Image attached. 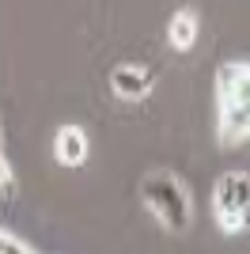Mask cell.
Masks as SVG:
<instances>
[{
    "label": "cell",
    "mask_w": 250,
    "mask_h": 254,
    "mask_svg": "<svg viewBox=\"0 0 250 254\" xmlns=\"http://www.w3.org/2000/svg\"><path fill=\"white\" fill-rule=\"evenodd\" d=\"M140 197H144V205L152 209V216L163 224L167 232H186L189 220H193L189 193L175 175H163V171L148 175V179L140 182Z\"/></svg>",
    "instance_id": "obj_2"
},
{
    "label": "cell",
    "mask_w": 250,
    "mask_h": 254,
    "mask_svg": "<svg viewBox=\"0 0 250 254\" xmlns=\"http://www.w3.org/2000/svg\"><path fill=\"white\" fill-rule=\"evenodd\" d=\"M110 87H114L122 99H144L152 91V76L140 68V64H122L110 76Z\"/></svg>",
    "instance_id": "obj_5"
},
{
    "label": "cell",
    "mask_w": 250,
    "mask_h": 254,
    "mask_svg": "<svg viewBox=\"0 0 250 254\" xmlns=\"http://www.w3.org/2000/svg\"><path fill=\"white\" fill-rule=\"evenodd\" d=\"M212 209H216V220L224 232L239 235L247 232V212H250V179L243 171H231L216 182L212 190Z\"/></svg>",
    "instance_id": "obj_3"
},
{
    "label": "cell",
    "mask_w": 250,
    "mask_h": 254,
    "mask_svg": "<svg viewBox=\"0 0 250 254\" xmlns=\"http://www.w3.org/2000/svg\"><path fill=\"white\" fill-rule=\"evenodd\" d=\"M11 182V167H8V159L0 156V186H8Z\"/></svg>",
    "instance_id": "obj_8"
},
{
    "label": "cell",
    "mask_w": 250,
    "mask_h": 254,
    "mask_svg": "<svg viewBox=\"0 0 250 254\" xmlns=\"http://www.w3.org/2000/svg\"><path fill=\"white\" fill-rule=\"evenodd\" d=\"M197 27H201L197 15H193L189 8H182L175 19H171V27H167V38H171L175 50H189V46L197 42Z\"/></svg>",
    "instance_id": "obj_6"
},
{
    "label": "cell",
    "mask_w": 250,
    "mask_h": 254,
    "mask_svg": "<svg viewBox=\"0 0 250 254\" xmlns=\"http://www.w3.org/2000/svg\"><path fill=\"white\" fill-rule=\"evenodd\" d=\"M53 156H57L61 167H80L87 159V133L80 126H61L57 140H53Z\"/></svg>",
    "instance_id": "obj_4"
},
{
    "label": "cell",
    "mask_w": 250,
    "mask_h": 254,
    "mask_svg": "<svg viewBox=\"0 0 250 254\" xmlns=\"http://www.w3.org/2000/svg\"><path fill=\"white\" fill-rule=\"evenodd\" d=\"M216 99H220V140L243 144L250 133V64L247 61L220 64Z\"/></svg>",
    "instance_id": "obj_1"
},
{
    "label": "cell",
    "mask_w": 250,
    "mask_h": 254,
    "mask_svg": "<svg viewBox=\"0 0 250 254\" xmlns=\"http://www.w3.org/2000/svg\"><path fill=\"white\" fill-rule=\"evenodd\" d=\"M34 247L27 243V239H19V235H11L0 228V254H31Z\"/></svg>",
    "instance_id": "obj_7"
}]
</instances>
